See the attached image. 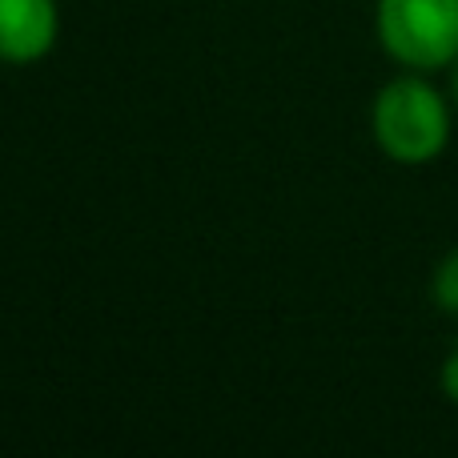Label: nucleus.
I'll list each match as a JSON object with an SVG mask.
<instances>
[{
    "label": "nucleus",
    "mask_w": 458,
    "mask_h": 458,
    "mask_svg": "<svg viewBox=\"0 0 458 458\" xmlns=\"http://www.w3.org/2000/svg\"><path fill=\"white\" fill-rule=\"evenodd\" d=\"M56 32H61L56 0H0V61H40L53 53Z\"/></svg>",
    "instance_id": "3"
},
{
    "label": "nucleus",
    "mask_w": 458,
    "mask_h": 458,
    "mask_svg": "<svg viewBox=\"0 0 458 458\" xmlns=\"http://www.w3.org/2000/svg\"><path fill=\"white\" fill-rule=\"evenodd\" d=\"M378 40L411 72H438L458 61V0H378Z\"/></svg>",
    "instance_id": "2"
},
{
    "label": "nucleus",
    "mask_w": 458,
    "mask_h": 458,
    "mask_svg": "<svg viewBox=\"0 0 458 458\" xmlns=\"http://www.w3.org/2000/svg\"><path fill=\"white\" fill-rule=\"evenodd\" d=\"M451 105L458 109V61L451 64Z\"/></svg>",
    "instance_id": "6"
},
{
    "label": "nucleus",
    "mask_w": 458,
    "mask_h": 458,
    "mask_svg": "<svg viewBox=\"0 0 458 458\" xmlns=\"http://www.w3.org/2000/svg\"><path fill=\"white\" fill-rule=\"evenodd\" d=\"M430 293H435V301L446 310V314H458V250H451L443 261H438Z\"/></svg>",
    "instance_id": "4"
},
{
    "label": "nucleus",
    "mask_w": 458,
    "mask_h": 458,
    "mask_svg": "<svg viewBox=\"0 0 458 458\" xmlns=\"http://www.w3.org/2000/svg\"><path fill=\"white\" fill-rule=\"evenodd\" d=\"M374 145L398 165H427L451 141V97L422 72H406L378 89L370 109Z\"/></svg>",
    "instance_id": "1"
},
{
    "label": "nucleus",
    "mask_w": 458,
    "mask_h": 458,
    "mask_svg": "<svg viewBox=\"0 0 458 458\" xmlns=\"http://www.w3.org/2000/svg\"><path fill=\"white\" fill-rule=\"evenodd\" d=\"M443 394L451 398V403H458V346L446 354V362H443Z\"/></svg>",
    "instance_id": "5"
}]
</instances>
